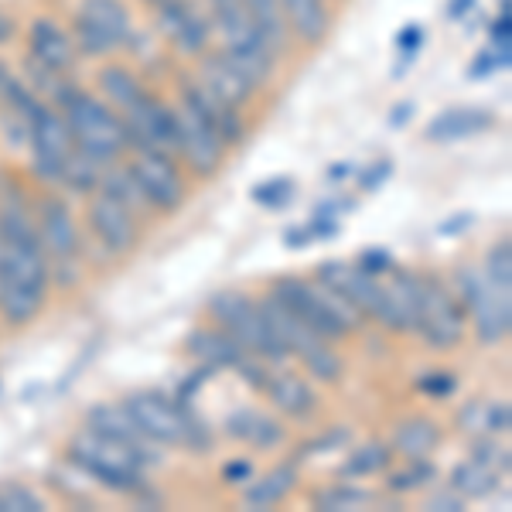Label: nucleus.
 I'll return each mask as SVG.
<instances>
[{"label":"nucleus","mask_w":512,"mask_h":512,"mask_svg":"<svg viewBox=\"0 0 512 512\" xmlns=\"http://www.w3.org/2000/svg\"><path fill=\"white\" fill-rule=\"evenodd\" d=\"M52 267L35 229V198L0 175V321L24 328L45 311Z\"/></svg>","instance_id":"nucleus-1"},{"label":"nucleus","mask_w":512,"mask_h":512,"mask_svg":"<svg viewBox=\"0 0 512 512\" xmlns=\"http://www.w3.org/2000/svg\"><path fill=\"white\" fill-rule=\"evenodd\" d=\"M137 431L154 444V448H178V451H209L212 434L202 420L195 417L192 403L168 396L161 390H137L123 400Z\"/></svg>","instance_id":"nucleus-2"},{"label":"nucleus","mask_w":512,"mask_h":512,"mask_svg":"<svg viewBox=\"0 0 512 512\" xmlns=\"http://www.w3.org/2000/svg\"><path fill=\"white\" fill-rule=\"evenodd\" d=\"M55 110H62L82 158H89L93 164H99V168L127 158V151H130L127 123H123V117L106 99H99L96 93H86L82 86H76Z\"/></svg>","instance_id":"nucleus-3"},{"label":"nucleus","mask_w":512,"mask_h":512,"mask_svg":"<svg viewBox=\"0 0 512 512\" xmlns=\"http://www.w3.org/2000/svg\"><path fill=\"white\" fill-rule=\"evenodd\" d=\"M65 458L96 485L120 495H137L147 489V461L134 448L82 427L65 444Z\"/></svg>","instance_id":"nucleus-4"},{"label":"nucleus","mask_w":512,"mask_h":512,"mask_svg":"<svg viewBox=\"0 0 512 512\" xmlns=\"http://www.w3.org/2000/svg\"><path fill=\"white\" fill-rule=\"evenodd\" d=\"M270 294H274L280 304H287L304 325H311L318 335H325L328 342H342V338H352L366 328V318H362L345 297H338L332 287L321 284V280L277 277L274 284H270Z\"/></svg>","instance_id":"nucleus-5"},{"label":"nucleus","mask_w":512,"mask_h":512,"mask_svg":"<svg viewBox=\"0 0 512 512\" xmlns=\"http://www.w3.org/2000/svg\"><path fill=\"white\" fill-rule=\"evenodd\" d=\"M209 318H212V325H219L246 355H256V359L270 362V366L287 362V352L280 349L260 301H253L250 294L236 291V287L216 291L209 297Z\"/></svg>","instance_id":"nucleus-6"},{"label":"nucleus","mask_w":512,"mask_h":512,"mask_svg":"<svg viewBox=\"0 0 512 512\" xmlns=\"http://www.w3.org/2000/svg\"><path fill=\"white\" fill-rule=\"evenodd\" d=\"M260 308H263V315H267L270 328H274L280 349L287 352V359L301 362V366L308 369V376L318 379V383H338V379H342L345 362L325 335H318L311 325H304V321L297 318L287 304H280L274 294L260 297Z\"/></svg>","instance_id":"nucleus-7"},{"label":"nucleus","mask_w":512,"mask_h":512,"mask_svg":"<svg viewBox=\"0 0 512 512\" xmlns=\"http://www.w3.org/2000/svg\"><path fill=\"white\" fill-rule=\"evenodd\" d=\"M69 35L79 59H110L134 38V14L123 0H79Z\"/></svg>","instance_id":"nucleus-8"},{"label":"nucleus","mask_w":512,"mask_h":512,"mask_svg":"<svg viewBox=\"0 0 512 512\" xmlns=\"http://www.w3.org/2000/svg\"><path fill=\"white\" fill-rule=\"evenodd\" d=\"M454 294H458L461 308H465L468 321H472V332L485 349H495L509 338L512 328V297L499 294L485 280V274L472 263H461L454 270Z\"/></svg>","instance_id":"nucleus-9"},{"label":"nucleus","mask_w":512,"mask_h":512,"mask_svg":"<svg viewBox=\"0 0 512 512\" xmlns=\"http://www.w3.org/2000/svg\"><path fill=\"white\" fill-rule=\"evenodd\" d=\"M127 175L134 178L144 205H151L161 216H175L181 205L188 202V181L181 164L171 151H158V147H130L127 161H123Z\"/></svg>","instance_id":"nucleus-10"},{"label":"nucleus","mask_w":512,"mask_h":512,"mask_svg":"<svg viewBox=\"0 0 512 512\" xmlns=\"http://www.w3.org/2000/svg\"><path fill=\"white\" fill-rule=\"evenodd\" d=\"M414 332L434 352H451L465 342L468 315L461 308L454 287L441 274H420V308Z\"/></svg>","instance_id":"nucleus-11"},{"label":"nucleus","mask_w":512,"mask_h":512,"mask_svg":"<svg viewBox=\"0 0 512 512\" xmlns=\"http://www.w3.org/2000/svg\"><path fill=\"white\" fill-rule=\"evenodd\" d=\"M86 219H89V233H93V239L113 256H130L140 246V239H144L137 209H130L123 198H117L99 185L89 192Z\"/></svg>","instance_id":"nucleus-12"},{"label":"nucleus","mask_w":512,"mask_h":512,"mask_svg":"<svg viewBox=\"0 0 512 512\" xmlns=\"http://www.w3.org/2000/svg\"><path fill=\"white\" fill-rule=\"evenodd\" d=\"M35 229L41 239V250L48 256V267H62V270H79L82 260V233L79 222L72 219L69 205L59 195H38L35 198Z\"/></svg>","instance_id":"nucleus-13"},{"label":"nucleus","mask_w":512,"mask_h":512,"mask_svg":"<svg viewBox=\"0 0 512 512\" xmlns=\"http://www.w3.org/2000/svg\"><path fill=\"white\" fill-rule=\"evenodd\" d=\"M151 11H154V24H158L161 38L168 41L175 52L188 55V59H198V55H202L205 48H212V41H216L209 11H202L198 0H161Z\"/></svg>","instance_id":"nucleus-14"},{"label":"nucleus","mask_w":512,"mask_h":512,"mask_svg":"<svg viewBox=\"0 0 512 512\" xmlns=\"http://www.w3.org/2000/svg\"><path fill=\"white\" fill-rule=\"evenodd\" d=\"M175 120H178V161L185 164L188 171L198 181H209L219 175V168L226 164L229 147L222 144V137L209 127L198 113H192L188 106H181L175 99Z\"/></svg>","instance_id":"nucleus-15"},{"label":"nucleus","mask_w":512,"mask_h":512,"mask_svg":"<svg viewBox=\"0 0 512 512\" xmlns=\"http://www.w3.org/2000/svg\"><path fill=\"white\" fill-rule=\"evenodd\" d=\"M175 89H178V103L188 106V110L198 113V117L209 123V127L222 137V144H226V147H239L246 140V134H250L246 113L233 110V106H226V103H219V99L195 79V72L181 69L175 76Z\"/></svg>","instance_id":"nucleus-16"},{"label":"nucleus","mask_w":512,"mask_h":512,"mask_svg":"<svg viewBox=\"0 0 512 512\" xmlns=\"http://www.w3.org/2000/svg\"><path fill=\"white\" fill-rule=\"evenodd\" d=\"M315 280L332 287L338 297H345L366 321H379V315H383V277H369L359 263L321 260Z\"/></svg>","instance_id":"nucleus-17"},{"label":"nucleus","mask_w":512,"mask_h":512,"mask_svg":"<svg viewBox=\"0 0 512 512\" xmlns=\"http://www.w3.org/2000/svg\"><path fill=\"white\" fill-rule=\"evenodd\" d=\"M127 123V140L130 147H158V151H171L178 147V120H175V103H164L154 93H144L130 106L127 113H120Z\"/></svg>","instance_id":"nucleus-18"},{"label":"nucleus","mask_w":512,"mask_h":512,"mask_svg":"<svg viewBox=\"0 0 512 512\" xmlns=\"http://www.w3.org/2000/svg\"><path fill=\"white\" fill-rule=\"evenodd\" d=\"M195 79L202 82V86L209 89L219 103L233 106V110H243V113H246V106L253 103V96L260 93V89H256L233 62H229V55L222 52V48H216V45L205 48V52L198 55Z\"/></svg>","instance_id":"nucleus-19"},{"label":"nucleus","mask_w":512,"mask_h":512,"mask_svg":"<svg viewBox=\"0 0 512 512\" xmlns=\"http://www.w3.org/2000/svg\"><path fill=\"white\" fill-rule=\"evenodd\" d=\"M28 59L59 72V76H72L79 65V52L69 35V24L55 21L52 14H38L28 24Z\"/></svg>","instance_id":"nucleus-20"},{"label":"nucleus","mask_w":512,"mask_h":512,"mask_svg":"<svg viewBox=\"0 0 512 512\" xmlns=\"http://www.w3.org/2000/svg\"><path fill=\"white\" fill-rule=\"evenodd\" d=\"M386 277L390 280H383V315L376 325L396 335L414 332L420 308V274L407 267H393Z\"/></svg>","instance_id":"nucleus-21"},{"label":"nucleus","mask_w":512,"mask_h":512,"mask_svg":"<svg viewBox=\"0 0 512 512\" xmlns=\"http://www.w3.org/2000/svg\"><path fill=\"white\" fill-rule=\"evenodd\" d=\"M260 396H267L270 407L291 420H304L318 410V393L311 390L308 379L280 366L267 369V376H263V383H260Z\"/></svg>","instance_id":"nucleus-22"},{"label":"nucleus","mask_w":512,"mask_h":512,"mask_svg":"<svg viewBox=\"0 0 512 512\" xmlns=\"http://www.w3.org/2000/svg\"><path fill=\"white\" fill-rule=\"evenodd\" d=\"M495 127V113L482 110V106H448L437 117L427 120L424 140L431 144H458V140L478 137Z\"/></svg>","instance_id":"nucleus-23"},{"label":"nucleus","mask_w":512,"mask_h":512,"mask_svg":"<svg viewBox=\"0 0 512 512\" xmlns=\"http://www.w3.org/2000/svg\"><path fill=\"white\" fill-rule=\"evenodd\" d=\"M185 352L192 355V359L198 362V366L212 369V373H236V366L243 362V349L229 338L226 332H222L219 325H198L188 332L185 338Z\"/></svg>","instance_id":"nucleus-24"},{"label":"nucleus","mask_w":512,"mask_h":512,"mask_svg":"<svg viewBox=\"0 0 512 512\" xmlns=\"http://www.w3.org/2000/svg\"><path fill=\"white\" fill-rule=\"evenodd\" d=\"M86 427L103 437H113V441L127 444V448H134L147 465L154 461V444L137 431V424L130 420L123 403H96V407L86 414Z\"/></svg>","instance_id":"nucleus-25"},{"label":"nucleus","mask_w":512,"mask_h":512,"mask_svg":"<svg viewBox=\"0 0 512 512\" xmlns=\"http://www.w3.org/2000/svg\"><path fill=\"white\" fill-rule=\"evenodd\" d=\"M280 11H284L291 38L301 41V45L318 48L332 35V7H328V0H280Z\"/></svg>","instance_id":"nucleus-26"},{"label":"nucleus","mask_w":512,"mask_h":512,"mask_svg":"<svg viewBox=\"0 0 512 512\" xmlns=\"http://www.w3.org/2000/svg\"><path fill=\"white\" fill-rule=\"evenodd\" d=\"M301 482V468L297 461H280L270 472L263 475H253L250 482L243 485V506L246 509H274L280 502H287Z\"/></svg>","instance_id":"nucleus-27"},{"label":"nucleus","mask_w":512,"mask_h":512,"mask_svg":"<svg viewBox=\"0 0 512 512\" xmlns=\"http://www.w3.org/2000/svg\"><path fill=\"white\" fill-rule=\"evenodd\" d=\"M226 434L253 451H270V448H277V444H284V437H287L284 424H280L277 417L263 414V410H256V407H239L236 414H229Z\"/></svg>","instance_id":"nucleus-28"},{"label":"nucleus","mask_w":512,"mask_h":512,"mask_svg":"<svg viewBox=\"0 0 512 512\" xmlns=\"http://www.w3.org/2000/svg\"><path fill=\"white\" fill-rule=\"evenodd\" d=\"M441 441H444L441 424H434L431 417H407L393 427L390 448L403 461H420V458H431L441 448Z\"/></svg>","instance_id":"nucleus-29"},{"label":"nucleus","mask_w":512,"mask_h":512,"mask_svg":"<svg viewBox=\"0 0 512 512\" xmlns=\"http://www.w3.org/2000/svg\"><path fill=\"white\" fill-rule=\"evenodd\" d=\"M502 478H506V475L495 472L492 465H485V461L475 458V454H468L465 461H458V465L451 468L448 489L458 492L465 502H478V499H489V495L499 492Z\"/></svg>","instance_id":"nucleus-30"},{"label":"nucleus","mask_w":512,"mask_h":512,"mask_svg":"<svg viewBox=\"0 0 512 512\" xmlns=\"http://www.w3.org/2000/svg\"><path fill=\"white\" fill-rule=\"evenodd\" d=\"M96 89H99L96 96L106 99V103H110L117 113H127L130 106H134L137 99L147 93L137 72L130 69V65H123V62H106L103 69L96 72Z\"/></svg>","instance_id":"nucleus-31"},{"label":"nucleus","mask_w":512,"mask_h":512,"mask_svg":"<svg viewBox=\"0 0 512 512\" xmlns=\"http://www.w3.org/2000/svg\"><path fill=\"white\" fill-rule=\"evenodd\" d=\"M458 427L472 437H482V434H509L512 427V410H509V400H472L461 407L458 414Z\"/></svg>","instance_id":"nucleus-32"},{"label":"nucleus","mask_w":512,"mask_h":512,"mask_svg":"<svg viewBox=\"0 0 512 512\" xmlns=\"http://www.w3.org/2000/svg\"><path fill=\"white\" fill-rule=\"evenodd\" d=\"M393 448L390 441H369L362 444V448H355L345 454L342 468H338V475L342 478H373V475H383L386 468L393 465Z\"/></svg>","instance_id":"nucleus-33"},{"label":"nucleus","mask_w":512,"mask_h":512,"mask_svg":"<svg viewBox=\"0 0 512 512\" xmlns=\"http://www.w3.org/2000/svg\"><path fill=\"white\" fill-rule=\"evenodd\" d=\"M379 502L376 492L362 489L355 482H335V485H325V489L315 492V509L321 512H355V509H373Z\"/></svg>","instance_id":"nucleus-34"},{"label":"nucleus","mask_w":512,"mask_h":512,"mask_svg":"<svg viewBox=\"0 0 512 512\" xmlns=\"http://www.w3.org/2000/svg\"><path fill=\"white\" fill-rule=\"evenodd\" d=\"M243 7H246V14H250V21L256 24V31H260L277 52H284V48L291 45V31H287L280 0H243Z\"/></svg>","instance_id":"nucleus-35"},{"label":"nucleus","mask_w":512,"mask_h":512,"mask_svg":"<svg viewBox=\"0 0 512 512\" xmlns=\"http://www.w3.org/2000/svg\"><path fill=\"white\" fill-rule=\"evenodd\" d=\"M386 492H396V495H407V492H417V489H427V485L437 478V468L431 458H420V461H407L403 468H386Z\"/></svg>","instance_id":"nucleus-36"},{"label":"nucleus","mask_w":512,"mask_h":512,"mask_svg":"<svg viewBox=\"0 0 512 512\" xmlns=\"http://www.w3.org/2000/svg\"><path fill=\"white\" fill-rule=\"evenodd\" d=\"M482 274L495 287V291L512 297V243H509V236H499L492 243L489 256H485Z\"/></svg>","instance_id":"nucleus-37"},{"label":"nucleus","mask_w":512,"mask_h":512,"mask_svg":"<svg viewBox=\"0 0 512 512\" xmlns=\"http://www.w3.org/2000/svg\"><path fill=\"white\" fill-rule=\"evenodd\" d=\"M294 192H297L294 178L280 175V178L260 181V185H256L253 192H250V198H253L256 205H263V209H284V205H291Z\"/></svg>","instance_id":"nucleus-38"},{"label":"nucleus","mask_w":512,"mask_h":512,"mask_svg":"<svg viewBox=\"0 0 512 512\" xmlns=\"http://www.w3.org/2000/svg\"><path fill=\"white\" fill-rule=\"evenodd\" d=\"M0 495H4V512H41L45 509V499L21 482L0 485Z\"/></svg>","instance_id":"nucleus-39"},{"label":"nucleus","mask_w":512,"mask_h":512,"mask_svg":"<svg viewBox=\"0 0 512 512\" xmlns=\"http://www.w3.org/2000/svg\"><path fill=\"white\" fill-rule=\"evenodd\" d=\"M509 52L512 48H499V45H489L485 52H478L472 65H468V79H485V76H492V72L509 69Z\"/></svg>","instance_id":"nucleus-40"},{"label":"nucleus","mask_w":512,"mask_h":512,"mask_svg":"<svg viewBox=\"0 0 512 512\" xmlns=\"http://www.w3.org/2000/svg\"><path fill=\"white\" fill-rule=\"evenodd\" d=\"M417 390L424 396H431V400H448V396L458 390V376H454L451 369H431V373H424L417 379Z\"/></svg>","instance_id":"nucleus-41"},{"label":"nucleus","mask_w":512,"mask_h":512,"mask_svg":"<svg viewBox=\"0 0 512 512\" xmlns=\"http://www.w3.org/2000/svg\"><path fill=\"white\" fill-rule=\"evenodd\" d=\"M420 48H424V28L420 24H407V28L396 31V52H400L403 62L417 59Z\"/></svg>","instance_id":"nucleus-42"},{"label":"nucleus","mask_w":512,"mask_h":512,"mask_svg":"<svg viewBox=\"0 0 512 512\" xmlns=\"http://www.w3.org/2000/svg\"><path fill=\"white\" fill-rule=\"evenodd\" d=\"M355 263H359V267L366 270L369 277H386L396 267L393 253H386V250H362Z\"/></svg>","instance_id":"nucleus-43"},{"label":"nucleus","mask_w":512,"mask_h":512,"mask_svg":"<svg viewBox=\"0 0 512 512\" xmlns=\"http://www.w3.org/2000/svg\"><path fill=\"white\" fill-rule=\"evenodd\" d=\"M345 441H349V431H345V427H342V431H328V434H321L318 441H308V444H304V448L294 454V461L301 465V461H304V458H311L315 451H335V448H342Z\"/></svg>","instance_id":"nucleus-44"},{"label":"nucleus","mask_w":512,"mask_h":512,"mask_svg":"<svg viewBox=\"0 0 512 512\" xmlns=\"http://www.w3.org/2000/svg\"><path fill=\"white\" fill-rule=\"evenodd\" d=\"M253 475H256L253 458H233V461H226V465H222V482L236 485V489H243Z\"/></svg>","instance_id":"nucleus-45"},{"label":"nucleus","mask_w":512,"mask_h":512,"mask_svg":"<svg viewBox=\"0 0 512 512\" xmlns=\"http://www.w3.org/2000/svg\"><path fill=\"white\" fill-rule=\"evenodd\" d=\"M390 175H393V161L390 158H379L373 168H366L359 175V188H362V192H376V188L383 185V181L390 178Z\"/></svg>","instance_id":"nucleus-46"},{"label":"nucleus","mask_w":512,"mask_h":512,"mask_svg":"<svg viewBox=\"0 0 512 512\" xmlns=\"http://www.w3.org/2000/svg\"><path fill=\"white\" fill-rule=\"evenodd\" d=\"M509 28H512V24H509V7H506V0H502V14L492 21V28H489V35H492L489 45L512 48V35H509Z\"/></svg>","instance_id":"nucleus-47"},{"label":"nucleus","mask_w":512,"mask_h":512,"mask_svg":"<svg viewBox=\"0 0 512 512\" xmlns=\"http://www.w3.org/2000/svg\"><path fill=\"white\" fill-rule=\"evenodd\" d=\"M427 509H448V512H458V509H465V499H461L458 492H451L448 489V495H437V499H431L427 502Z\"/></svg>","instance_id":"nucleus-48"},{"label":"nucleus","mask_w":512,"mask_h":512,"mask_svg":"<svg viewBox=\"0 0 512 512\" xmlns=\"http://www.w3.org/2000/svg\"><path fill=\"white\" fill-rule=\"evenodd\" d=\"M14 31H18V18L7 7H0V45H7L14 38Z\"/></svg>","instance_id":"nucleus-49"},{"label":"nucleus","mask_w":512,"mask_h":512,"mask_svg":"<svg viewBox=\"0 0 512 512\" xmlns=\"http://www.w3.org/2000/svg\"><path fill=\"white\" fill-rule=\"evenodd\" d=\"M475 7V0H448V7H444V14H448L451 21H461L468 11Z\"/></svg>","instance_id":"nucleus-50"},{"label":"nucleus","mask_w":512,"mask_h":512,"mask_svg":"<svg viewBox=\"0 0 512 512\" xmlns=\"http://www.w3.org/2000/svg\"><path fill=\"white\" fill-rule=\"evenodd\" d=\"M410 113H414V106H410V103H400V106H396V110L390 113V127H403V123L410 120Z\"/></svg>","instance_id":"nucleus-51"},{"label":"nucleus","mask_w":512,"mask_h":512,"mask_svg":"<svg viewBox=\"0 0 512 512\" xmlns=\"http://www.w3.org/2000/svg\"><path fill=\"white\" fill-rule=\"evenodd\" d=\"M468 222H472V216H458V219H451L448 226H441V233H454V229L468 226Z\"/></svg>","instance_id":"nucleus-52"},{"label":"nucleus","mask_w":512,"mask_h":512,"mask_svg":"<svg viewBox=\"0 0 512 512\" xmlns=\"http://www.w3.org/2000/svg\"><path fill=\"white\" fill-rule=\"evenodd\" d=\"M345 175H349V164H338V168H328V178H345Z\"/></svg>","instance_id":"nucleus-53"},{"label":"nucleus","mask_w":512,"mask_h":512,"mask_svg":"<svg viewBox=\"0 0 512 512\" xmlns=\"http://www.w3.org/2000/svg\"><path fill=\"white\" fill-rule=\"evenodd\" d=\"M205 4H209V7H216V4H226V0H205Z\"/></svg>","instance_id":"nucleus-54"},{"label":"nucleus","mask_w":512,"mask_h":512,"mask_svg":"<svg viewBox=\"0 0 512 512\" xmlns=\"http://www.w3.org/2000/svg\"><path fill=\"white\" fill-rule=\"evenodd\" d=\"M144 4H147V7H154V4H161V0H144Z\"/></svg>","instance_id":"nucleus-55"},{"label":"nucleus","mask_w":512,"mask_h":512,"mask_svg":"<svg viewBox=\"0 0 512 512\" xmlns=\"http://www.w3.org/2000/svg\"><path fill=\"white\" fill-rule=\"evenodd\" d=\"M0 512H4V495H0Z\"/></svg>","instance_id":"nucleus-56"}]
</instances>
